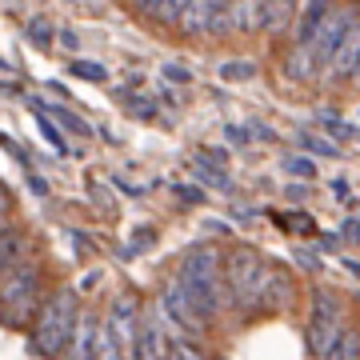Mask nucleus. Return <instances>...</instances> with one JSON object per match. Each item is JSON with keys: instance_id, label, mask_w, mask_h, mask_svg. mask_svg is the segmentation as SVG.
Returning <instances> with one entry per match:
<instances>
[{"instance_id": "nucleus-1", "label": "nucleus", "mask_w": 360, "mask_h": 360, "mask_svg": "<svg viewBox=\"0 0 360 360\" xmlns=\"http://www.w3.org/2000/svg\"><path fill=\"white\" fill-rule=\"evenodd\" d=\"M180 292L188 296V304L196 309L200 321H212L220 316V304H224V288H220V252L212 245H196L184 252L176 272Z\"/></svg>"}, {"instance_id": "nucleus-2", "label": "nucleus", "mask_w": 360, "mask_h": 360, "mask_svg": "<svg viewBox=\"0 0 360 360\" xmlns=\"http://www.w3.org/2000/svg\"><path fill=\"white\" fill-rule=\"evenodd\" d=\"M77 321H80L77 292H72V288H56V292L40 304L32 352H40V356H56V352H65V348L77 340Z\"/></svg>"}, {"instance_id": "nucleus-3", "label": "nucleus", "mask_w": 360, "mask_h": 360, "mask_svg": "<svg viewBox=\"0 0 360 360\" xmlns=\"http://www.w3.org/2000/svg\"><path fill=\"white\" fill-rule=\"evenodd\" d=\"M37 292H40V269L28 257L0 272V324L20 328L37 312Z\"/></svg>"}, {"instance_id": "nucleus-4", "label": "nucleus", "mask_w": 360, "mask_h": 360, "mask_svg": "<svg viewBox=\"0 0 360 360\" xmlns=\"http://www.w3.org/2000/svg\"><path fill=\"white\" fill-rule=\"evenodd\" d=\"M220 272L229 276V292L240 309H260L264 300V284H269V264L260 260L257 248H236L229 257V264H220Z\"/></svg>"}, {"instance_id": "nucleus-5", "label": "nucleus", "mask_w": 360, "mask_h": 360, "mask_svg": "<svg viewBox=\"0 0 360 360\" xmlns=\"http://www.w3.org/2000/svg\"><path fill=\"white\" fill-rule=\"evenodd\" d=\"M340 333V300L333 292H316L312 300V321H309V348L312 356H324Z\"/></svg>"}, {"instance_id": "nucleus-6", "label": "nucleus", "mask_w": 360, "mask_h": 360, "mask_svg": "<svg viewBox=\"0 0 360 360\" xmlns=\"http://www.w3.org/2000/svg\"><path fill=\"white\" fill-rule=\"evenodd\" d=\"M352 20H356V8H340L333 16H321V25L312 28V37H309V49L316 56V65H328L333 60L336 44L352 32Z\"/></svg>"}, {"instance_id": "nucleus-7", "label": "nucleus", "mask_w": 360, "mask_h": 360, "mask_svg": "<svg viewBox=\"0 0 360 360\" xmlns=\"http://www.w3.org/2000/svg\"><path fill=\"white\" fill-rule=\"evenodd\" d=\"M108 336H112V348L116 356H124V352H132L136 348V300H129V296H120L112 304V312H108Z\"/></svg>"}, {"instance_id": "nucleus-8", "label": "nucleus", "mask_w": 360, "mask_h": 360, "mask_svg": "<svg viewBox=\"0 0 360 360\" xmlns=\"http://www.w3.org/2000/svg\"><path fill=\"white\" fill-rule=\"evenodd\" d=\"M160 309H165L160 316H165V321H172V324H180L184 333H200V328H205V321L196 316V309L188 304V296L180 292L176 281L165 284V292H160Z\"/></svg>"}, {"instance_id": "nucleus-9", "label": "nucleus", "mask_w": 360, "mask_h": 360, "mask_svg": "<svg viewBox=\"0 0 360 360\" xmlns=\"http://www.w3.org/2000/svg\"><path fill=\"white\" fill-rule=\"evenodd\" d=\"M333 77L336 80H352L356 77V65H360V37L356 32H348L340 44H336V52H333Z\"/></svg>"}, {"instance_id": "nucleus-10", "label": "nucleus", "mask_w": 360, "mask_h": 360, "mask_svg": "<svg viewBox=\"0 0 360 360\" xmlns=\"http://www.w3.org/2000/svg\"><path fill=\"white\" fill-rule=\"evenodd\" d=\"M232 25L245 32H260L264 28V0H232Z\"/></svg>"}, {"instance_id": "nucleus-11", "label": "nucleus", "mask_w": 360, "mask_h": 360, "mask_svg": "<svg viewBox=\"0 0 360 360\" xmlns=\"http://www.w3.org/2000/svg\"><path fill=\"white\" fill-rule=\"evenodd\" d=\"M28 257V236L16 229H0V272L13 269V264H20V260Z\"/></svg>"}, {"instance_id": "nucleus-12", "label": "nucleus", "mask_w": 360, "mask_h": 360, "mask_svg": "<svg viewBox=\"0 0 360 360\" xmlns=\"http://www.w3.org/2000/svg\"><path fill=\"white\" fill-rule=\"evenodd\" d=\"M296 13V0H264V28L269 32H288Z\"/></svg>"}, {"instance_id": "nucleus-13", "label": "nucleus", "mask_w": 360, "mask_h": 360, "mask_svg": "<svg viewBox=\"0 0 360 360\" xmlns=\"http://www.w3.org/2000/svg\"><path fill=\"white\" fill-rule=\"evenodd\" d=\"M136 356H144V360H156V356H165L168 348H165V340H160V328H156V321L153 324H144L141 333H136V348H132Z\"/></svg>"}, {"instance_id": "nucleus-14", "label": "nucleus", "mask_w": 360, "mask_h": 360, "mask_svg": "<svg viewBox=\"0 0 360 360\" xmlns=\"http://www.w3.org/2000/svg\"><path fill=\"white\" fill-rule=\"evenodd\" d=\"M193 172H196V180H205L208 188H217V193H232V180H229V172H224L220 165H208V160L193 156Z\"/></svg>"}, {"instance_id": "nucleus-15", "label": "nucleus", "mask_w": 360, "mask_h": 360, "mask_svg": "<svg viewBox=\"0 0 360 360\" xmlns=\"http://www.w3.org/2000/svg\"><path fill=\"white\" fill-rule=\"evenodd\" d=\"M316 56H312V49H309V40H300V49L288 56V77H296V80H309L312 72H316Z\"/></svg>"}, {"instance_id": "nucleus-16", "label": "nucleus", "mask_w": 360, "mask_h": 360, "mask_svg": "<svg viewBox=\"0 0 360 360\" xmlns=\"http://www.w3.org/2000/svg\"><path fill=\"white\" fill-rule=\"evenodd\" d=\"M28 104H32V112H52L56 120H60V124H65V129L80 132V136H92V129L84 124V120H80L77 112H68V108H56V104H37V101H28Z\"/></svg>"}, {"instance_id": "nucleus-17", "label": "nucleus", "mask_w": 360, "mask_h": 360, "mask_svg": "<svg viewBox=\"0 0 360 360\" xmlns=\"http://www.w3.org/2000/svg\"><path fill=\"white\" fill-rule=\"evenodd\" d=\"M184 4H188V0H153L148 16H153L156 25H176V16L184 13Z\"/></svg>"}, {"instance_id": "nucleus-18", "label": "nucleus", "mask_w": 360, "mask_h": 360, "mask_svg": "<svg viewBox=\"0 0 360 360\" xmlns=\"http://www.w3.org/2000/svg\"><path fill=\"white\" fill-rule=\"evenodd\" d=\"M68 72L80 77V80H92V84H104V80H108V68L92 65V60H68Z\"/></svg>"}, {"instance_id": "nucleus-19", "label": "nucleus", "mask_w": 360, "mask_h": 360, "mask_svg": "<svg viewBox=\"0 0 360 360\" xmlns=\"http://www.w3.org/2000/svg\"><path fill=\"white\" fill-rule=\"evenodd\" d=\"M72 356H96V321L84 316V328H80V345L72 348Z\"/></svg>"}, {"instance_id": "nucleus-20", "label": "nucleus", "mask_w": 360, "mask_h": 360, "mask_svg": "<svg viewBox=\"0 0 360 360\" xmlns=\"http://www.w3.org/2000/svg\"><path fill=\"white\" fill-rule=\"evenodd\" d=\"M324 8H328V0H312V4H309V13H304V20H300V40H309V37H312V28L321 25Z\"/></svg>"}, {"instance_id": "nucleus-21", "label": "nucleus", "mask_w": 360, "mask_h": 360, "mask_svg": "<svg viewBox=\"0 0 360 360\" xmlns=\"http://www.w3.org/2000/svg\"><path fill=\"white\" fill-rule=\"evenodd\" d=\"M296 141H300V148H309V153H316V156H340L333 141H321V136H312V132H300Z\"/></svg>"}, {"instance_id": "nucleus-22", "label": "nucleus", "mask_w": 360, "mask_h": 360, "mask_svg": "<svg viewBox=\"0 0 360 360\" xmlns=\"http://www.w3.org/2000/svg\"><path fill=\"white\" fill-rule=\"evenodd\" d=\"M324 356H336V360H352V356H356V336H348V333L340 336V333H336L333 348H328Z\"/></svg>"}, {"instance_id": "nucleus-23", "label": "nucleus", "mask_w": 360, "mask_h": 360, "mask_svg": "<svg viewBox=\"0 0 360 360\" xmlns=\"http://www.w3.org/2000/svg\"><path fill=\"white\" fill-rule=\"evenodd\" d=\"M220 77H224V80H248V77H257V65H248V60H236V65H220Z\"/></svg>"}, {"instance_id": "nucleus-24", "label": "nucleus", "mask_w": 360, "mask_h": 360, "mask_svg": "<svg viewBox=\"0 0 360 360\" xmlns=\"http://www.w3.org/2000/svg\"><path fill=\"white\" fill-rule=\"evenodd\" d=\"M284 168H288L292 176H300V180H312V176H316L312 160H304V156H288V160H284Z\"/></svg>"}, {"instance_id": "nucleus-25", "label": "nucleus", "mask_w": 360, "mask_h": 360, "mask_svg": "<svg viewBox=\"0 0 360 360\" xmlns=\"http://www.w3.org/2000/svg\"><path fill=\"white\" fill-rule=\"evenodd\" d=\"M28 40H32V44H40V49H49V40H52L49 20H32V25H28Z\"/></svg>"}, {"instance_id": "nucleus-26", "label": "nucleus", "mask_w": 360, "mask_h": 360, "mask_svg": "<svg viewBox=\"0 0 360 360\" xmlns=\"http://www.w3.org/2000/svg\"><path fill=\"white\" fill-rule=\"evenodd\" d=\"M153 240H156V232H153V229H136V232H132V248H129V252H144V248L153 245Z\"/></svg>"}, {"instance_id": "nucleus-27", "label": "nucleus", "mask_w": 360, "mask_h": 360, "mask_svg": "<svg viewBox=\"0 0 360 360\" xmlns=\"http://www.w3.org/2000/svg\"><path fill=\"white\" fill-rule=\"evenodd\" d=\"M37 129L44 132V141H49L52 148H60V153H65V141H60V132L52 129V120H37Z\"/></svg>"}, {"instance_id": "nucleus-28", "label": "nucleus", "mask_w": 360, "mask_h": 360, "mask_svg": "<svg viewBox=\"0 0 360 360\" xmlns=\"http://www.w3.org/2000/svg\"><path fill=\"white\" fill-rule=\"evenodd\" d=\"M165 80H176V84H188L193 77H188V72H184L180 65H165Z\"/></svg>"}, {"instance_id": "nucleus-29", "label": "nucleus", "mask_w": 360, "mask_h": 360, "mask_svg": "<svg viewBox=\"0 0 360 360\" xmlns=\"http://www.w3.org/2000/svg\"><path fill=\"white\" fill-rule=\"evenodd\" d=\"M8 212H13V200H8L4 188H0V229H8Z\"/></svg>"}, {"instance_id": "nucleus-30", "label": "nucleus", "mask_w": 360, "mask_h": 360, "mask_svg": "<svg viewBox=\"0 0 360 360\" xmlns=\"http://www.w3.org/2000/svg\"><path fill=\"white\" fill-rule=\"evenodd\" d=\"M200 160H208V165H224L229 156L220 153V148H205V153H200Z\"/></svg>"}, {"instance_id": "nucleus-31", "label": "nucleus", "mask_w": 360, "mask_h": 360, "mask_svg": "<svg viewBox=\"0 0 360 360\" xmlns=\"http://www.w3.org/2000/svg\"><path fill=\"white\" fill-rule=\"evenodd\" d=\"M92 196H96V200H101V205H104V208H108V212H112V196L104 193L101 184H92Z\"/></svg>"}, {"instance_id": "nucleus-32", "label": "nucleus", "mask_w": 360, "mask_h": 360, "mask_svg": "<svg viewBox=\"0 0 360 360\" xmlns=\"http://www.w3.org/2000/svg\"><path fill=\"white\" fill-rule=\"evenodd\" d=\"M28 188H32L37 196H49V184H44L40 176H28Z\"/></svg>"}, {"instance_id": "nucleus-33", "label": "nucleus", "mask_w": 360, "mask_h": 360, "mask_svg": "<svg viewBox=\"0 0 360 360\" xmlns=\"http://www.w3.org/2000/svg\"><path fill=\"white\" fill-rule=\"evenodd\" d=\"M132 112H136V116H153L156 108H153L148 101H132Z\"/></svg>"}, {"instance_id": "nucleus-34", "label": "nucleus", "mask_w": 360, "mask_h": 360, "mask_svg": "<svg viewBox=\"0 0 360 360\" xmlns=\"http://www.w3.org/2000/svg\"><path fill=\"white\" fill-rule=\"evenodd\" d=\"M252 136H260V141H276V132L264 129V124H252Z\"/></svg>"}, {"instance_id": "nucleus-35", "label": "nucleus", "mask_w": 360, "mask_h": 360, "mask_svg": "<svg viewBox=\"0 0 360 360\" xmlns=\"http://www.w3.org/2000/svg\"><path fill=\"white\" fill-rule=\"evenodd\" d=\"M284 196H288V200H304V188H300V184H288V188H284Z\"/></svg>"}, {"instance_id": "nucleus-36", "label": "nucleus", "mask_w": 360, "mask_h": 360, "mask_svg": "<svg viewBox=\"0 0 360 360\" xmlns=\"http://www.w3.org/2000/svg\"><path fill=\"white\" fill-rule=\"evenodd\" d=\"M333 193L345 200V196H348V180H333Z\"/></svg>"}, {"instance_id": "nucleus-37", "label": "nucleus", "mask_w": 360, "mask_h": 360, "mask_svg": "<svg viewBox=\"0 0 360 360\" xmlns=\"http://www.w3.org/2000/svg\"><path fill=\"white\" fill-rule=\"evenodd\" d=\"M229 141H236V144H245V141H248V132H245V129H229Z\"/></svg>"}, {"instance_id": "nucleus-38", "label": "nucleus", "mask_w": 360, "mask_h": 360, "mask_svg": "<svg viewBox=\"0 0 360 360\" xmlns=\"http://www.w3.org/2000/svg\"><path fill=\"white\" fill-rule=\"evenodd\" d=\"M0 92H8V96H20V84H16V80H8V84H0Z\"/></svg>"}, {"instance_id": "nucleus-39", "label": "nucleus", "mask_w": 360, "mask_h": 360, "mask_svg": "<svg viewBox=\"0 0 360 360\" xmlns=\"http://www.w3.org/2000/svg\"><path fill=\"white\" fill-rule=\"evenodd\" d=\"M132 4H136V8H144V13H148V8H153V0H132Z\"/></svg>"}]
</instances>
